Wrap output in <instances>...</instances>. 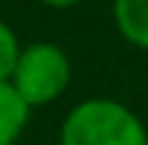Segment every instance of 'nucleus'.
<instances>
[{
    "label": "nucleus",
    "mask_w": 148,
    "mask_h": 145,
    "mask_svg": "<svg viewBox=\"0 0 148 145\" xmlns=\"http://www.w3.org/2000/svg\"><path fill=\"white\" fill-rule=\"evenodd\" d=\"M148 128L140 114L114 97H86L66 111L60 145H145Z\"/></svg>",
    "instance_id": "1"
},
{
    "label": "nucleus",
    "mask_w": 148,
    "mask_h": 145,
    "mask_svg": "<svg viewBox=\"0 0 148 145\" xmlns=\"http://www.w3.org/2000/svg\"><path fill=\"white\" fill-rule=\"evenodd\" d=\"M71 57L60 43L34 40L20 49L9 83L23 97V103L34 111L57 103L71 85Z\"/></svg>",
    "instance_id": "2"
},
{
    "label": "nucleus",
    "mask_w": 148,
    "mask_h": 145,
    "mask_svg": "<svg viewBox=\"0 0 148 145\" xmlns=\"http://www.w3.org/2000/svg\"><path fill=\"white\" fill-rule=\"evenodd\" d=\"M111 20L128 46L148 51V0H111Z\"/></svg>",
    "instance_id": "3"
},
{
    "label": "nucleus",
    "mask_w": 148,
    "mask_h": 145,
    "mask_svg": "<svg viewBox=\"0 0 148 145\" xmlns=\"http://www.w3.org/2000/svg\"><path fill=\"white\" fill-rule=\"evenodd\" d=\"M32 108L23 103L9 80H0V145H17L29 125Z\"/></svg>",
    "instance_id": "4"
},
{
    "label": "nucleus",
    "mask_w": 148,
    "mask_h": 145,
    "mask_svg": "<svg viewBox=\"0 0 148 145\" xmlns=\"http://www.w3.org/2000/svg\"><path fill=\"white\" fill-rule=\"evenodd\" d=\"M20 40H17V31L0 20V80H9L12 77V68L17 63V54H20Z\"/></svg>",
    "instance_id": "5"
},
{
    "label": "nucleus",
    "mask_w": 148,
    "mask_h": 145,
    "mask_svg": "<svg viewBox=\"0 0 148 145\" xmlns=\"http://www.w3.org/2000/svg\"><path fill=\"white\" fill-rule=\"evenodd\" d=\"M43 6H49V9H71L77 3H83V0H40Z\"/></svg>",
    "instance_id": "6"
},
{
    "label": "nucleus",
    "mask_w": 148,
    "mask_h": 145,
    "mask_svg": "<svg viewBox=\"0 0 148 145\" xmlns=\"http://www.w3.org/2000/svg\"><path fill=\"white\" fill-rule=\"evenodd\" d=\"M145 145H148V140H145Z\"/></svg>",
    "instance_id": "7"
}]
</instances>
